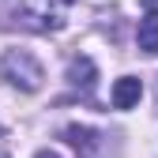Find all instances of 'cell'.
<instances>
[{
  "label": "cell",
  "mask_w": 158,
  "mask_h": 158,
  "mask_svg": "<svg viewBox=\"0 0 158 158\" xmlns=\"http://www.w3.org/2000/svg\"><path fill=\"white\" fill-rule=\"evenodd\" d=\"M68 79H72V87H83V90H90V87H94V79H98L94 60H90V56H75V60L68 64Z\"/></svg>",
  "instance_id": "4"
},
{
  "label": "cell",
  "mask_w": 158,
  "mask_h": 158,
  "mask_svg": "<svg viewBox=\"0 0 158 158\" xmlns=\"http://www.w3.org/2000/svg\"><path fill=\"white\" fill-rule=\"evenodd\" d=\"M34 158H60V154H56V151H38Z\"/></svg>",
  "instance_id": "8"
},
{
  "label": "cell",
  "mask_w": 158,
  "mask_h": 158,
  "mask_svg": "<svg viewBox=\"0 0 158 158\" xmlns=\"http://www.w3.org/2000/svg\"><path fill=\"white\" fill-rule=\"evenodd\" d=\"M64 139H68V143H72V147H75L79 154H87V158H90V154L98 151V143H94V132H90V128L68 124V128H64Z\"/></svg>",
  "instance_id": "5"
},
{
  "label": "cell",
  "mask_w": 158,
  "mask_h": 158,
  "mask_svg": "<svg viewBox=\"0 0 158 158\" xmlns=\"http://www.w3.org/2000/svg\"><path fill=\"white\" fill-rule=\"evenodd\" d=\"M139 49L143 53H158V11H147V19L139 23Z\"/></svg>",
  "instance_id": "6"
},
{
  "label": "cell",
  "mask_w": 158,
  "mask_h": 158,
  "mask_svg": "<svg viewBox=\"0 0 158 158\" xmlns=\"http://www.w3.org/2000/svg\"><path fill=\"white\" fill-rule=\"evenodd\" d=\"M139 94H143V83L132 79V75H124V79L113 83V106L117 109H132L135 102H139Z\"/></svg>",
  "instance_id": "3"
},
{
  "label": "cell",
  "mask_w": 158,
  "mask_h": 158,
  "mask_svg": "<svg viewBox=\"0 0 158 158\" xmlns=\"http://www.w3.org/2000/svg\"><path fill=\"white\" fill-rule=\"evenodd\" d=\"M143 4V11H158V0H139Z\"/></svg>",
  "instance_id": "7"
},
{
  "label": "cell",
  "mask_w": 158,
  "mask_h": 158,
  "mask_svg": "<svg viewBox=\"0 0 158 158\" xmlns=\"http://www.w3.org/2000/svg\"><path fill=\"white\" fill-rule=\"evenodd\" d=\"M0 158H4V151H0Z\"/></svg>",
  "instance_id": "9"
},
{
  "label": "cell",
  "mask_w": 158,
  "mask_h": 158,
  "mask_svg": "<svg viewBox=\"0 0 158 158\" xmlns=\"http://www.w3.org/2000/svg\"><path fill=\"white\" fill-rule=\"evenodd\" d=\"M11 8L30 30H60L68 23V0H11Z\"/></svg>",
  "instance_id": "1"
},
{
  "label": "cell",
  "mask_w": 158,
  "mask_h": 158,
  "mask_svg": "<svg viewBox=\"0 0 158 158\" xmlns=\"http://www.w3.org/2000/svg\"><path fill=\"white\" fill-rule=\"evenodd\" d=\"M0 72H4V79L11 87H19V90H38L42 79H45L42 64H38L30 53H23V49H8L4 60H0Z\"/></svg>",
  "instance_id": "2"
}]
</instances>
